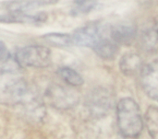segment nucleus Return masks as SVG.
I'll return each instance as SVG.
<instances>
[{
  "mask_svg": "<svg viewBox=\"0 0 158 139\" xmlns=\"http://www.w3.org/2000/svg\"><path fill=\"white\" fill-rule=\"evenodd\" d=\"M121 72L126 76H134L143 69V60L141 56L133 52L125 54L119 63Z\"/></svg>",
  "mask_w": 158,
  "mask_h": 139,
  "instance_id": "9d476101",
  "label": "nucleus"
},
{
  "mask_svg": "<svg viewBox=\"0 0 158 139\" xmlns=\"http://www.w3.org/2000/svg\"><path fill=\"white\" fill-rule=\"evenodd\" d=\"M93 50L95 52L97 55H99L103 59L110 60L116 57L118 52V45L115 43L110 35L102 39L94 48Z\"/></svg>",
  "mask_w": 158,
  "mask_h": 139,
  "instance_id": "9b49d317",
  "label": "nucleus"
},
{
  "mask_svg": "<svg viewBox=\"0 0 158 139\" xmlns=\"http://www.w3.org/2000/svg\"><path fill=\"white\" fill-rule=\"evenodd\" d=\"M112 104L113 98L106 89H95L87 97L86 106L91 114L95 117H103L108 114Z\"/></svg>",
  "mask_w": 158,
  "mask_h": 139,
  "instance_id": "423d86ee",
  "label": "nucleus"
},
{
  "mask_svg": "<svg viewBox=\"0 0 158 139\" xmlns=\"http://www.w3.org/2000/svg\"><path fill=\"white\" fill-rule=\"evenodd\" d=\"M141 83L145 93L154 101H158V59L143 67Z\"/></svg>",
  "mask_w": 158,
  "mask_h": 139,
  "instance_id": "0eeeda50",
  "label": "nucleus"
},
{
  "mask_svg": "<svg viewBox=\"0 0 158 139\" xmlns=\"http://www.w3.org/2000/svg\"><path fill=\"white\" fill-rule=\"evenodd\" d=\"M29 89L23 77L13 69L0 71V102L13 105L29 100Z\"/></svg>",
  "mask_w": 158,
  "mask_h": 139,
  "instance_id": "f03ea898",
  "label": "nucleus"
},
{
  "mask_svg": "<svg viewBox=\"0 0 158 139\" xmlns=\"http://www.w3.org/2000/svg\"><path fill=\"white\" fill-rule=\"evenodd\" d=\"M57 1H9L6 4V8L10 12H25L26 10H31L34 7L55 4Z\"/></svg>",
  "mask_w": 158,
  "mask_h": 139,
  "instance_id": "ddd939ff",
  "label": "nucleus"
},
{
  "mask_svg": "<svg viewBox=\"0 0 158 139\" xmlns=\"http://www.w3.org/2000/svg\"><path fill=\"white\" fill-rule=\"evenodd\" d=\"M58 76L69 85L72 87H78L83 84V78L74 69L69 66H62L57 70Z\"/></svg>",
  "mask_w": 158,
  "mask_h": 139,
  "instance_id": "4468645a",
  "label": "nucleus"
},
{
  "mask_svg": "<svg viewBox=\"0 0 158 139\" xmlns=\"http://www.w3.org/2000/svg\"><path fill=\"white\" fill-rule=\"evenodd\" d=\"M140 44L143 51L155 52L158 48V28L156 26L147 28L140 36Z\"/></svg>",
  "mask_w": 158,
  "mask_h": 139,
  "instance_id": "f8f14e48",
  "label": "nucleus"
},
{
  "mask_svg": "<svg viewBox=\"0 0 158 139\" xmlns=\"http://www.w3.org/2000/svg\"><path fill=\"white\" fill-rule=\"evenodd\" d=\"M118 125L120 133L128 138L139 137L143 128V122L138 103L131 98H124L117 105Z\"/></svg>",
  "mask_w": 158,
  "mask_h": 139,
  "instance_id": "f257e3e1",
  "label": "nucleus"
},
{
  "mask_svg": "<svg viewBox=\"0 0 158 139\" xmlns=\"http://www.w3.org/2000/svg\"><path fill=\"white\" fill-rule=\"evenodd\" d=\"M46 95L52 106L58 110L70 109L74 107L80 100V96L75 89L60 85L52 86L47 90Z\"/></svg>",
  "mask_w": 158,
  "mask_h": 139,
  "instance_id": "39448f33",
  "label": "nucleus"
},
{
  "mask_svg": "<svg viewBox=\"0 0 158 139\" xmlns=\"http://www.w3.org/2000/svg\"><path fill=\"white\" fill-rule=\"evenodd\" d=\"M47 19V15L44 12L37 14H27L26 12H10L0 15L1 23H26V24H42Z\"/></svg>",
  "mask_w": 158,
  "mask_h": 139,
  "instance_id": "1a4fd4ad",
  "label": "nucleus"
},
{
  "mask_svg": "<svg viewBox=\"0 0 158 139\" xmlns=\"http://www.w3.org/2000/svg\"><path fill=\"white\" fill-rule=\"evenodd\" d=\"M74 7L72 8L73 15L88 13L94 9L98 3L96 1H74Z\"/></svg>",
  "mask_w": 158,
  "mask_h": 139,
  "instance_id": "f3484780",
  "label": "nucleus"
},
{
  "mask_svg": "<svg viewBox=\"0 0 158 139\" xmlns=\"http://www.w3.org/2000/svg\"><path fill=\"white\" fill-rule=\"evenodd\" d=\"M109 29L99 23L87 24L73 32L72 42L79 46L94 48L102 39L109 35Z\"/></svg>",
  "mask_w": 158,
  "mask_h": 139,
  "instance_id": "20e7f679",
  "label": "nucleus"
},
{
  "mask_svg": "<svg viewBox=\"0 0 158 139\" xmlns=\"http://www.w3.org/2000/svg\"><path fill=\"white\" fill-rule=\"evenodd\" d=\"M145 124L147 130L153 139H158V108L149 107L145 115Z\"/></svg>",
  "mask_w": 158,
  "mask_h": 139,
  "instance_id": "2eb2a0df",
  "label": "nucleus"
},
{
  "mask_svg": "<svg viewBox=\"0 0 158 139\" xmlns=\"http://www.w3.org/2000/svg\"><path fill=\"white\" fill-rule=\"evenodd\" d=\"M112 41L119 45H130L137 36V29L131 24H118L109 29Z\"/></svg>",
  "mask_w": 158,
  "mask_h": 139,
  "instance_id": "6e6552de",
  "label": "nucleus"
},
{
  "mask_svg": "<svg viewBox=\"0 0 158 139\" xmlns=\"http://www.w3.org/2000/svg\"><path fill=\"white\" fill-rule=\"evenodd\" d=\"M15 60L19 67L43 68L51 64V51L42 45H28L17 51Z\"/></svg>",
  "mask_w": 158,
  "mask_h": 139,
  "instance_id": "7ed1b4c3",
  "label": "nucleus"
},
{
  "mask_svg": "<svg viewBox=\"0 0 158 139\" xmlns=\"http://www.w3.org/2000/svg\"><path fill=\"white\" fill-rule=\"evenodd\" d=\"M44 39L49 44L56 47H69L73 43L71 36L66 33L52 32L44 35Z\"/></svg>",
  "mask_w": 158,
  "mask_h": 139,
  "instance_id": "dca6fc26",
  "label": "nucleus"
},
{
  "mask_svg": "<svg viewBox=\"0 0 158 139\" xmlns=\"http://www.w3.org/2000/svg\"><path fill=\"white\" fill-rule=\"evenodd\" d=\"M10 57V54L6 46V44L0 41V62L7 61Z\"/></svg>",
  "mask_w": 158,
  "mask_h": 139,
  "instance_id": "a211bd4d",
  "label": "nucleus"
}]
</instances>
